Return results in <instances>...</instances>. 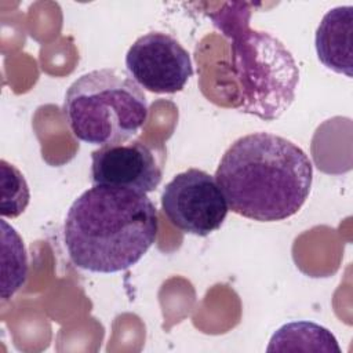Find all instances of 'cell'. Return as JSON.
I'll list each match as a JSON object with an SVG mask.
<instances>
[{"label": "cell", "mask_w": 353, "mask_h": 353, "mask_svg": "<svg viewBox=\"0 0 353 353\" xmlns=\"http://www.w3.org/2000/svg\"><path fill=\"white\" fill-rule=\"evenodd\" d=\"M251 7L250 3H228L211 18L230 39L232 66L241 101L237 109L272 121L295 99L299 72L281 41L266 32L248 28Z\"/></svg>", "instance_id": "cell-3"}, {"label": "cell", "mask_w": 353, "mask_h": 353, "mask_svg": "<svg viewBox=\"0 0 353 353\" xmlns=\"http://www.w3.org/2000/svg\"><path fill=\"white\" fill-rule=\"evenodd\" d=\"M161 208L175 228L201 237L219 229L229 211L216 179L197 168L175 175L165 185Z\"/></svg>", "instance_id": "cell-5"}, {"label": "cell", "mask_w": 353, "mask_h": 353, "mask_svg": "<svg viewBox=\"0 0 353 353\" xmlns=\"http://www.w3.org/2000/svg\"><path fill=\"white\" fill-rule=\"evenodd\" d=\"M0 186H1V207L3 218H17L29 204L30 193L22 172L7 163L0 161Z\"/></svg>", "instance_id": "cell-11"}, {"label": "cell", "mask_w": 353, "mask_h": 353, "mask_svg": "<svg viewBox=\"0 0 353 353\" xmlns=\"http://www.w3.org/2000/svg\"><path fill=\"white\" fill-rule=\"evenodd\" d=\"M1 225V298L10 299L26 281L28 255L17 230L4 219Z\"/></svg>", "instance_id": "cell-10"}, {"label": "cell", "mask_w": 353, "mask_h": 353, "mask_svg": "<svg viewBox=\"0 0 353 353\" xmlns=\"http://www.w3.org/2000/svg\"><path fill=\"white\" fill-rule=\"evenodd\" d=\"M215 179L233 212L259 222H274L301 210L310 193L313 165L291 141L254 132L229 146Z\"/></svg>", "instance_id": "cell-1"}, {"label": "cell", "mask_w": 353, "mask_h": 353, "mask_svg": "<svg viewBox=\"0 0 353 353\" xmlns=\"http://www.w3.org/2000/svg\"><path fill=\"white\" fill-rule=\"evenodd\" d=\"M157 210L146 193L94 185L70 205L63 241L72 263L94 273L135 265L157 239Z\"/></svg>", "instance_id": "cell-2"}, {"label": "cell", "mask_w": 353, "mask_h": 353, "mask_svg": "<svg viewBox=\"0 0 353 353\" xmlns=\"http://www.w3.org/2000/svg\"><path fill=\"white\" fill-rule=\"evenodd\" d=\"M266 352H327L341 353L336 338L312 321H292L280 327L270 338Z\"/></svg>", "instance_id": "cell-9"}, {"label": "cell", "mask_w": 353, "mask_h": 353, "mask_svg": "<svg viewBox=\"0 0 353 353\" xmlns=\"http://www.w3.org/2000/svg\"><path fill=\"white\" fill-rule=\"evenodd\" d=\"M63 114L73 135L87 143H125L145 125L148 101L141 87L116 69H97L74 80Z\"/></svg>", "instance_id": "cell-4"}, {"label": "cell", "mask_w": 353, "mask_h": 353, "mask_svg": "<svg viewBox=\"0 0 353 353\" xmlns=\"http://www.w3.org/2000/svg\"><path fill=\"white\" fill-rule=\"evenodd\" d=\"M353 7L341 6L330 10L316 30V52L330 70L352 77L353 70Z\"/></svg>", "instance_id": "cell-8"}, {"label": "cell", "mask_w": 353, "mask_h": 353, "mask_svg": "<svg viewBox=\"0 0 353 353\" xmlns=\"http://www.w3.org/2000/svg\"><path fill=\"white\" fill-rule=\"evenodd\" d=\"M163 178V157L141 141L101 146L91 153L94 185L153 192Z\"/></svg>", "instance_id": "cell-7"}, {"label": "cell", "mask_w": 353, "mask_h": 353, "mask_svg": "<svg viewBox=\"0 0 353 353\" xmlns=\"http://www.w3.org/2000/svg\"><path fill=\"white\" fill-rule=\"evenodd\" d=\"M131 79L154 94L182 91L193 74L189 52L170 34L150 32L134 41L125 55Z\"/></svg>", "instance_id": "cell-6"}]
</instances>
